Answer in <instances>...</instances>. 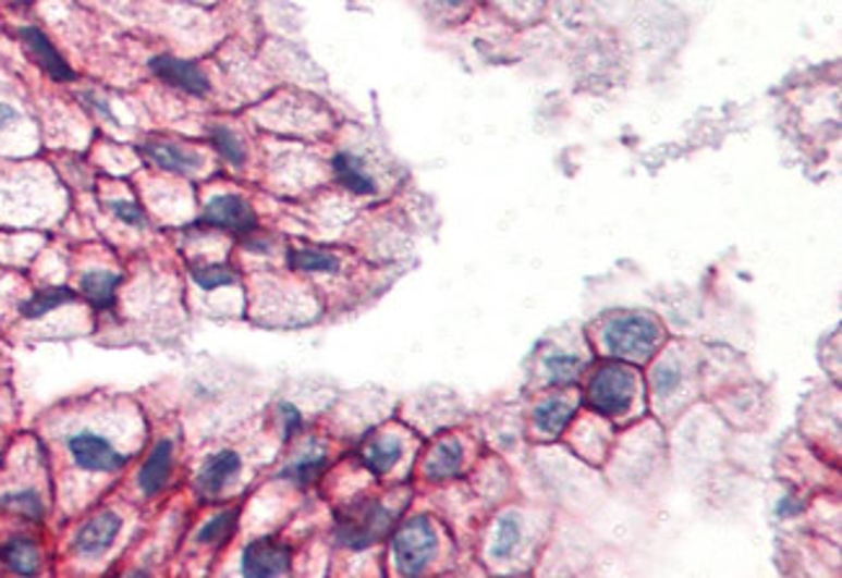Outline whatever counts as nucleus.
<instances>
[{"label": "nucleus", "instance_id": "obj_31", "mask_svg": "<svg viewBox=\"0 0 842 578\" xmlns=\"http://www.w3.org/2000/svg\"><path fill=\"white\" fill-rule=\"evenodd\" d=\"M280 413H283V423H285V439L296 436V433L301 431V426H304V418H301V413L296 410L293 405H280Z\"/></svg>", "mask_w": 842, "mask_h": 578}, {"label": "nucleus", "instance_id": "obj_18", "mask_svg": "<svg viewBox=\"0 0 842 578\" xmlns=\"http://www.w3.org/2000/svg\"><path fill=\"white\" fill-rule=\"evenodd\" d=\"M120 275L107 273V270H91L81 278V291L97 309H107L114 304V294H118Z\"/></svg>", "mask_w": 842, "mask_h": 578}, {"label": "nucleus", "instance_id": "obj_1", "mask_svg": "<svg viewBox=\"0 0 842 578\" xmlns=\"http://www.w3.org/2000/svg\"><path fill=\"white\" fill-rule=\"evenodd\" d=\"M394 516L385 503L374 499H358L345 506L334 519V537L342 548L366 550L385 540L392 529Z\"/></svg>", "mask_w": 842, "mask_h": 578}, {"label": "nucleus", "instance_id": "obj_20", "mask_svg": "<svg viewBox=\"0 0 842 578\" xmlns=\"http://www.w3.org/2000/svg\"><path fill=\"white\" fill-rule=\"evenodd\" d=\"M71 302H75V291L71 288H63V285H60V288H42L37 291L29 302L22 304V315L26 319H39L45 317L47 311H54L58 306L71 304Z\"/></svg>", "mask_w": 842, "mask_h": 578}, {"label": "nucleus", "instance_id": "obj_28", "mask_svg": "<svg viewBox=\"0 0 842 578\" xmlns=\"http://www.w3.org/2000/svg\"><path fill=\"white\" fill-rule=\"evenodd\" d=\"M0 506H5V508H11V512L26 516V519H39V516H42V512H45L42 501H39V495L34 491L3 495V499H0Z\"/></svg>", "mask_w": 842, "mask_h": 578}, {"label": "nucleus", "instance_id": "obj_10", "mask_svg": "<svg viewBox=\"0 0 842 578\" xmlns=\"http://www.w3.org/2000/svg\"><path fill=\"white\" fill-rule=\"evenodd\" d=\"M22 42H24V50L29 52V58L42 67L47 76L54 81H73L75 73L71 71V65L65 63L63 56L54 50L52 42L42 32L34 29V26H26V29H22Z\"/></svg>", "mask_w": 842, "mask_h": 578}, {"label": "nucleus", "instance_id": "obj_27", "mask_svg": "<svg viewBox=\"0 0 842 578\" xmlns=\"http://www.w3.org/2000/svg\"><path fill=\"white\" fill-rule=\"evenodd\" d=\"M193 281L200 285L203 291H216L223 285H234L236 275L234 270L225 268V265H203V268L193 270Z\"/></svg>", "mask_w": 842, "mask_h": 578}, {"label": "nucleus", "instance_id": "obj_8", "mask_svg": "<svg viewBox=\"0 0 842 578\" xmlns=\"http://www.w3.org/2000/svg\"><path fill=\"white\" fill-rule=\"evenodd\" d=\"M150 71H154L163 84L182 88V91L193 94V97H205L210 88L208 76H205L195 63H190V60L159 56L150 60Z\"/></svg>", "mask_w": 842, "mask_h": 578}, {"label": "nucleus", "instance_id": "obj_29", "mask_svg": "<svg viewBox=\"0 0 842 578\" xmlns=\"http://www.w3.org/2000/svg\"><path fill=\"white\" fill-rule=\"evenodd\" d=\"M682 382V371L676 369V366H661L659 371H656V392L661 394H672L676 386H680Z\"/></svg>", "mask_w": 842, "mask_h": 578}, {"label": "nucleus", "instance_id": "obj_16", "mask_svg": "<svg viewBox=\"0 0 842 578\" xmlns=\"http://www.w3.org/2000/svg\"><path fill=\"white\" fill-rule=\"evenodd\" d=\"M332 169H334V176H338L340 185L351 189V193H358V195H374L376 193V182L366 174L361 159H355L353 153L334 156Z\"/></svg>", "mask_w": 842, "mask_h": 578}, {"label": "nucleus", "instance_id": "obj_9", "mask_svg": "<svg viewBox=\"0 0 842 578\" xmlns=\"http://www.w3.org/2000/svg\"><path fill=\"white\" fill-rule=\"evenodd\" d=\"M122 529V519L118 514L112 512H105L99 516H94V519H88L84 527L78 529V534H75V550H78L81 555H105L109 548L114 545V540H118Z\"/></svg>", "mask_w": 842, "mask_h": 578}, {"label": "nucleus", "instance_id": "obj_4", "mask_svg": "<svg viewBox=\"0 0 842 578\" xmlns=\"http://www.w3.org/2000/svg\"><path fill=\"white\" fill-rule=\"evenodd\" d=\"M635 399V373L627 366H601L588 382V405L599 415L618 418L625 415Z\"/></svg>", "mask_w": 842, "mask_h": 578}, {"label": "nucleus", "instance_id": "obj_11", "mask_svg": "<svg viewBox=\"0 0 842 578\" xmlns=\"http://www.w3.org/2000/svg\"><path fill=\"white\" fill-rule=\"evenodd\" d=\"M242 469V457L236 452H218L205 462L197 472V491L203 495H216L229 485L231 478Z\"/></svg>", "mask_w": 842, "mask_h": 578}, {"label": "nucleus", "instance_id": "obj_19", "mask_svg": "<svg viewBox=\"0 0 842 578\" xmlns=\"http://www.w3.org/2000/svg\"><path fill=\"white\" fill-rule=\"evenodd\" d=\"M571 418L573 407L568 405L565 399H547V403L539 405L537 413H534V423H537L545 436H558V433L571 423Z\"/></svg>", "mask_w": 842, "mask_h": 578}, {"label": "nucleus", "instance_id": "obj_34", "mask_svg": "<svg viewBox=\"0 0 842 578\" xmlns=\"http://www.w3.org/2000/svg\"><path fill=\"white\" fill-rule=\"evenodd\" d=\"M16 3H32V0H16Z\"/></svg>", "mask_w": 842, "mask_h": 578}, {"label": "nucleus", "instance_id": "obj_22", "mask_svg": "<svg viewBox=\"0 0 842 578\" xmlns=\"http://www.w3.org/2000/svg\"><path fill=\"white\" fill-rule=\"evenodd\" d=\"M236 521H239V512L231 508V512L216 514L205 527L197 532V542L200 545H221V542L229 540L231 534L236 532Z\"/></svg>", "mask_w": 842, "mask_h": 578}, {"label": "nucleus", "instance_id": "obj_7", "mask_svg": "<svg viewBox=\"0 0 842 578\" xmlns=\"http://www.w3.org/2000/svg\"><path fill=\"white\" fill-rule=\"evenodd\" d=\"M291 570V548L283 542L270 540H255L249 542L242 555V574L252 578H265V576H283Z\"/></svg>", "mask_w": 842, "mask_h": 578}, {"label": "nucleus", "instance_id": "obj_3", "mask_svg": "<svg viewBox=\"0 0 842 578\" xmlns=\"http://www.w3.org/2000/svg\"><path fill=\"white\" fill-rule=\"evenodd\" d=\"M392 553L402 576H420L438 553V534L426 516L402 524L392 540Z\"/></svg>", "mask_w": 842, "mask_h": 578}, {"label": "nucleus", "instance_id": "obj_15", "mask_svg": "<svg viewBox=\"0 0 842 578\" xmlns=\"http://www.w3.org/2000/svg\"><path fill=\"white\" fill-rule=\"evenodd\" d=\"M0 561H3L5 568H11L13 574L22 576H32L39 570V548L34 545L29 537H13L11 542H5L3 550H0Z\"/></svg>", "mask_w": 842, "mask_h": 578}, {"label": "nucleus", "instance_id": "obj_6", "mask_svg": "<svg viewBox=\"0 0 842 578\" xmlns=\"http://www.w3.org/2000/svg\"><path fill=\"white\" fill-rule=\"evenodd\" d=\"M68 448H71V457L75 465L88 469V472H114L125 465V454H120L118 448L109 444L107 439L97 436V433H78V436L68 439Z\"/></svg>", "mask_w": 842, "mask_h": 578}, {"label": "nucleus", "instance_id": "obj_14", "mask_svg": "<svg viewBox=\"0 0 842 578\" xmlns=\"http://www.w3.org/2000/svg\"><path fill=\"white\" fill-rule=\"evenodd\" d=\"M400 457H402V444L400 439L394 436L374 439L361 448L363 467H366L371 475H387L389 469L400 462Z\"/></svg>", "mask_w": 842, "mask_h": 578}, {"label": "nucleus", "instance_id": "obj_24", "mask_svg": "<svg viewBox=\"0 0 842 578\" xmlns=\"http://www.w3.org/2000/svg\"><path fill=\"white\" fill-rule=\"evenodd\" d=\"M518 540H522V521H518V516L505 514L503 519L498 521L496 542H492V557H498V561L511 557L513 550L518 548Z\"/></svg>", "mask_w": 842, "mask_h": 578}, {"label": "nucleus", "instance_id": "obj_5", "mask_svg": "<svg viewBox=\"0 0 842 578\" xmlns=\"http://www.w3.org/2000/svg\"><path fill=\"white\" fill-rule=\"evenodd\" d=\"M200 226L223 229L231 234H252L257 229V216L249 208V202L239 195H218L208 202L200 216Z\"/></svg>", "mask_w": 842, "mask_h": 578}, {"label": "nucleus", "instance_id": "obj_23", "mask_svg": "<svg viewBox=\"0 0 842 578\" xmlns=\"http://www.w3.org/2000/svg\"><path fill=\"white\" fill-rule=\"evenodd\" d=\"M545 369H547V379H550L552 384L565 386L576 382L578 373L584 371V360L576 356H568V353H554V356L545 360Z\"/></svg>", "mask_w": 842, "mask_h": 578}, {"label": "nucleus", "instance_id": "obj_25", "mask_svg": "<svg viewBox=\"0 0 842 578\" xmlns=\"http://www.w3.org/2000/svg\"><path fill=\"white\" fill-rule=\"evenodd\" d=\"M325 469H327V457H325V454H317V457L298 459L296 465H291L283 475H280V478L293 480V482H296V485H312V482L317 480L319 475L325 472Z\"/></svg>", "mask_w": 842, "mask_h": 578}, {"label": "nucleus", "instance_id": "obj_32", "mask_svg": "<svg viewBox=\"0 0 842 578\" xmlns=\"http://www.w3.org/2000/svg\"><path fill=\"white\" fill-rule=\"evenodd\" d=\"M13 120H16V110L9 104H0V131H3L5 125H11Z\"/></svg>", "mask_w": 842, "mask_h": 578}, {"label": "nucleus", "instance_id": "obj_33", "mask_svg": "<svg viewBox=\"0 0 842 578\" xmlns=\"http://www.w3.org/2000/svg\"><path fill=\"white\" fill-rule=\"evenodd\" d=\"M447 3H451V5H456V3H462V0H447Z\"/></svg>", "mask_w": 842, "mask_h": 578}, {"label": "nucleus", "instance_id": "obj_21", "mask_svg": "<svg viewBox=\"0 0 842 578\" xmlns=\"http://www.w3.org/2000/svg\"><path fill=\"white\" fill-rule=\"evenodd\" d=\"M289 262L293 270H304V273H338L340 270L338 257L321 249H291Z\"/></svg>", "mask_w": 842, "mask_h": 578}, {"label": "nucleus", "instance_id": "obj_26", "mask_svg": "<svg viewBox=\"0 0 842 578\" xmlns=\"http://www.w3.org/2000/svg\"><path fill=\"white\" fill-rule=\"evenodd\" d=\"M210 140H213V146L218 148V153H221L225 161H231V164L242 167L244 161H246L244 143L239 140L236 135L229 131V127H213V131H210Z\"/></svg>", "mask_w": 842, "mask_h": 578}, {"label": "nucleus", "instance_id": "obj_30", "mask_svg": "<svg viewBox=\"0 0 842 578\" xmlns=\"http://www.w3.org/2000/svg\"><path fill=\"white\" fill-rule=\"evenodd\" d=\"M112 210L120 221L130 223V226H146V216H143L141 206H135V202L118 200V202H112Z\"/></svg>", "mask_w": 842, "mask_h": 578}, {"label": "nucleus", "instance_id": "obj_13", "mask_svg": "<svg viewBox=\"0 0 842 578\" xmlns=\"http://www.w3.org/2000/svg\"><path fill=\"white\" fill-rule=\"evenodd\" d=\"M171 465H174V446H171V441H159L138 475L141 491L146 495L163 491L171 478Z\"/></svg>", "mask_w": 842, "mask_h": 578}, {"label": "nucleus", "instance_id": "obj_17", "mask_svg": "<svg viewBox=\"0 0 842 578\" xmlns=\"http://www.w3.org/2000/svg\"><path fill=\"white\" fill-rule=\"evenodd\" d=\"M462 459H464L462 444H459L456 439L443 441V444H438L434 448V454H430V459L426 462V475L430 480L454 478L459 469H462Z\"/></svg>", "mask_w": 842, "mask_h": 578}, {"label": "nucleus", "instance_id": "obj_2", "mask_svg": "<svg viewBox=\"0 0 842 578\" xmlns=\"http://www.w3.org/2000/svg\"><path fill=\"white\" fill-rule=\"evenodd\" d=\"M661 328L646 315H625L612 319L605 330V345L612 356L627 360H646L659 348Z\"/></svg>", "mask_w": 842, "mask_h": 578}, {"label": "nucleus", "instance_id": "obj_12", "mask_svg": "<svg viewBox=\"0 0 842 578\" xmlns=\"http://www.w3.org/2000/svg\"><path fill=\"white\" fill-rule=\"evenodd\" d=\"M143 153H146L150 164L167 169V172H174V174H193L195 169L203 164L200 153L187 151V148L174 146V143L150 140L143 146Z\"/></svg>", "mask_w": 842, "mask_h": 578}]
</instances>
